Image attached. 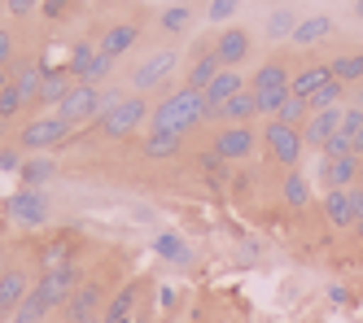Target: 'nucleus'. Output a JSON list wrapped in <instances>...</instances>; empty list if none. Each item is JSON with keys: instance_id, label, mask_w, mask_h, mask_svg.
<instances>
[{"instance_id": "nucleus-48", "label": "nucleus", "mask_w": 363, "mask_h": 323, "mask_svg": "<svg viewBox=\"0 0 363 323\" xmlns=\"http://www.w3.org/2000/svg\"><path fill=\"white\" fill-rule=\"evenodd\" d=\"M354 18H359V22H363V0H354Z\"/></svg>"}, {"instance_id": "nucleus-8", "label": "nucleus", "mask_w": 363, "mask_h": 323, "mask_svg": "<svg viewBox=\"0 0 363 323\" xmlns=\"http://www.w3.org/2000/svg\"><path fill=\"white\" fill-rule=\"evenodd\" d=\"M315 183L324 188V193H342V188H359V183H363V157H359V153H346V157H320Z\"/></svg>"}, {"instance_id": "nucleus-41", "label": "nucleus", "mask_w": 363, "mask_h": 323, "mask_svg": "<svg viewBox=\"0 0 363 323\" xmlns=\"http://www.w3.org/2000/svg\"><path fill=\"white\" fill-rule=\"evenodd\" d=\"M13 57H18V35L9 26H0V66H9Z\"/></svg>"}, {"instance_id": "nucleus-16", "label": "nucleus", "mask_w": 363, "mask_h": 323, "mask_svg": "<svg viewBox=\"0 0 363 323\" xmlns=\"http://www.w3.org/2000/svg\"><path fill=\"white\" fill-rule=\"evenodd\" d=\"M333 35H337V18L333 13H302L298 26H294V35H289V44L294 48H320Z\"/></svg>"}, {"instance_id": "nucleus-20", "label": "nucleus", "mask_w": 363, "mask_h": 323, "mask_svg": "<svg viewBox=\"0 0 363 323\" xmlns=\"http://www.w3.org/2000/svg\"><path fill=\"white\" fill-rule=\"evenodd\" d=\"M215 118H223V127H250V123L258 118V96H254L250 88H241L237 96H228V101L219 105Z\"/></svg>"}, {"instance_id": "nucleus-42", "label": "nucleus", "mask_w": 363, "mask_h": 323, "mask_svg": "<svg viewBox=\"0 0 363 323\" xmlns=\"http://www.w3.org/2000/svg\"><path fill=\"white\" fill-rule=\"evenodd\" d=\"M22 162H27V157H22V149L18 144H5V149H0V171H22Z\"/></svg>"}, {"instance_id": "nucleus-6", "label": "nucleus", "mask_w": 363, "mask_h": 323, "mask_svg": "<svg viewBox=\"0 0 363 323\" xmlns=\"http://www.w3.org/2000/svg\"><path fill=\"white\" fill-rule=\"evenodd\" d=\"M70 131H74V127H70L62 114H40V118H27V123L18 127L13 144H18L22 153H40V149H57V144H66Z\"/></svg>"}, {"instance_id": "nucleus-25", "label": "nucleus", "mask_w": 363, "mask_h": 323, "mask_svg": "<svg viewBox=\"0 0 363 323\" xmlns=\"http://www.w3.org/2000/svg\"><path fill=\"white\" fill-rule=\"evenodd\" d=\"M298 9H289V5H276L267 18H263V40L267 44H280V40H289L294 35V26H298Z\"/></svg>"}, {"instance_id": "nucleus-14", "label": "nucleus", "mask_w": 363, "mask_h": 323, "mask_svg": "<svg viewBox=\"0 0 363 323\" xmlns=\"http://www.w3.org/2000/svg\"><path fill=\"white\" fill-rule=\"evenodd\" d=\"M96 110H101V88H88V84H74V92L57 105L53 114H62L70 127H84V123H96Z\"/></svg>"}, {"instance_id": "nucleus-2", "label": "nucleus", "mask_w": 363, "mask_h": 323, "mask_svg": "<svg viewBox=\"0 0 363 323\" xmlns=\"http://www.w3.org/2000/svg\"><path fill=\"white\" fill-rule=\"evenodd\" d=\"M250 92L258 96V118H276V110L294 96V66L280 57H267L250 74Z\"/></svg>"}, {"instance_id": "nucleus-1", "label": "nucleus", "mask_w": 363, "mask_h": 323, "mask_svg": "<svg viewBox=\"0 0 363 323\" xmlns=\"http://www.w3.org/2000/svg\"><path fill=\"white\" fill-rule=\"evenodd\" d=\"M211 118H215V105L206 101V92H197V88H184V84H179L175 92L158 96L149 127H158V131H175V136H189L193 127L211 123Z\"/></svg>"}, {"instance_id": "nucleus-13", "label": "nucleus", "mask_w": 363, "mask_h": 323, "mask_svg": "<svg viewBox=\"0 0 363 323\" xmlns=\"http://www.w3.org/2000/svg\"><path fill=\"white\" fill-rule=\"evenodd\" d=\"M258 144H263V136H258L254 123H250V127H223L211 149H215L223 162H250V157L258 153Z\"/></svg>"}, {"instance_id": "nucleus-15", "label": "nucleus", "mask_w": 363, "mask_h": 323, "mask_svg": "<svg viewBox=\"0 0 363 323\" xmlns=\"http://www.w3.org/2000/svg\"><path fill=\"white\" fill-rule=\"evenodd\" d=\"M145 288H149V280H127L110 298V306L101 310V323H132L136 310L145 306Z\"/></svg>"}, {"instance_id": "nucleus-36", "label": "nucleus", "mask_w": 363, "mask_h": 323, "mask_svg": "<svg viewBox=\"0 0 363 323\" xmlns=\"http://www.w3.org/2000/svg\"><path fill=\"white\" fill-rule=\"evenodd\" d=\"M337 105H346V84L333 79V84H324L315 96H311V114H315V110H337Z\"/></svg>"}, {"instance_id": "nucleus-46", "label": "nucleus", "mask_w": 363, "mask_h": 323, "mask_svg": "<svg viewBox=\"0 0 363 323\" xmlns=\"http://www.w3.org/2000/svg\"><path fill=\"white\" fill-rule=\"evenodd\" d=\"M350 149H354V153L363 157V127H359V131H354V136H350Z\"/></svg>"}, {"instance_id": "nucleus-50", "label": "nucleus", "mask_w": 363, "mask_h": 323, "mask_svg": "<svg viewBox=\"0 0 363 323\" xmlns=\"http://www.w3.org/2000/svg\"><path fill=\"white\" fill-rule=\"evenodd\" d=\"M354 232H359V236H363V223H359V227H354Z\"/></svg>"}, {"instance_id": "nucleus-40", "label": "nucleus", "mask_w": 363, "mask_h": 323, "mask_svg": "<svg viewBox=\"0 0 363 323\" xmlns=\"http://www.w3.org/2000/svg\"><path fill=\"white\" fill-rule=\"evenodd\" d=\"M40 5H44V0H5V13L9 18H31V13H40Z\"/></svg>"}, {"instance_id": "nucleus-37", "label": "nucleus", "mask_w": 363, "mask_h": 323, "mask_svg": "<svg viewBox=\"0 0 363 323\" xmlns=\"http://www.w3.org/2000/svg\"><path fill=\"white\" fill-rule=\"evenodd\" d=\"M22 110H31V101H27V96H22V92L9 84L5 92H0V118L13 123V118H22Z\"/></svg>"}, {"instance_id": "nucleus-9", "label": "nucleus", "mask_w": 363, "mask_h": 323, "mask_svg": "<svg viewBox=\"0 0 363 323\" xmlns=\"http://www.w3.org/2000/svg\"><path fill=\"white\" fill-rule=\"evenodd\" d=\"M101 302H106V280H101V276L84 280L79 288L70 293V302L62 306L66 323H101Z\"/></svg>"}, {"instance_id": "nucleus-26", "label": "nucleus", "mask_w": 363, "mask_h": 323, "mask_svg": "<svg viewBox=\"0 0 363 323\" xmlns=\"http://www.w3.org/2000/svg\"><path fill=\"white\" fill-rule=\"evenodd\" d=\"M333 79L337 84H346V88H359L363 84V48H350V52H337V57L328 62Z\"/></svg>"}, {"instance_id": "nucleus-33", "label": "nucleus", "mask_w": 363, "mask_h": 323, "mask_svg": "<svg viewBox=\"0 0 363 323\" xmlns=\"http://www.w3.org/2000/svg\"><path fill=\"white\" fill-rule=\"evenodd\" d=\"M44 319H48V302L40 298V293H35V288H31V293H27V298H22V302H18V310L9 314V323H44Z\"/></svg>"}, {"instance_id": "nucleus-49", "label": "nucleus", "mask_w": 363, "mask_h": 323, "mask_svg": "<svg viewBox=\"0 0 363 323\" xmlns=\"http://www.w3.org/2000/svg\"><path fill=\"white\" fill-rule=\"evenodd\" d=\"M5 127H9V123H5V118H0V136H5Z\"/></svg>"}, {"instance_id": "nucleus-11", "label": "nucleus", "mask_w": 363, "mask_h": 323, "mask_svg": "<svg viewBox=\"0 0 363 323\" xmlns=\"http://www.w3.org/2000/svg\"><path fill=\"white\" fill-rule=\"evenodd\" d=\"M140 35H145V18H123V22H114V26H106V31H101L96 48L106 52V57L123 62L127 52H132V48L140 44Z\"/></svg>"}, {"instance_id": "nucleus-23", "label": "nucleus", "mask_w": 363, "mask_h": 323, "mask_svg": "<svg viewBox=\"0 0 363 323\" xmlns=\"http://www.w3.org/2000/svg\"><path fill=\"white\" fill-rule=\"evenodd\" d=\"M241 88H250V79L241 74V66H223V70L215 74V84H211V88H206V101H211V105H215V110H219V105H223L228 96H237Z\"/></svg>"}, {"instance_id": "nucleus-7", "label": "nucleus", "mask_w": 363, "mask_h": 323, "mask_svg": "<svg viewBox=\"0 0 363 323\" xmlns=\"http://www.w3.org/2000/svg\"><path fill=\"white\" fill-rule=\"evenodd\" d=\"M5 219L22 232H35L48 223V197H44V188H18V193L5 201Z\"/></svg>"}, {"instance_id": "nucleus-38", "label": "nucleus", "mask_w": 363, "mask_h": 323, "mask_svg": "<svg viewBox=\"0 0 363 323\" xmlns=\"http://www.w3.org/2000/svg\"><path fill=\"white\" fill-rule=\"evenodd\" d=\"M74 9H79L74 0H44V5H40L44 22H70V18H74Z\"/></svg>"}, {"instance_id": "nucleus-45", "label": "nucleus", "mask_w": 363, "mask_h": 323, "mask_svg": "<svg viewBox=\"0 0 363 323\" xmlns=\"http://www.w3.org/2000/svg\"><path fill=\"white\" fill-rule=\"evenodd\" d=\"M132 323H153V310H149V302H145V306L136 310V319H132Z\"/></svg>"}, {"instance_id": "nucleus-19", "label": "nucleus", "mask_w": 363, "mask_h": 323, "mask_svg": "<svg viewBox=\"0 0 363 323\" xmlns=\"http://www.w3.org/2000/svg\"><path fill=\"white\" fill-rule=\"evenodd\" d=\"M74 84H79V79H74L66 66L44 70V79H40V101H35V105H44V110H57V105L74 92Z\"/></svg>"}, {"instance_id": "nucleus-3", "label": "nucleus", "mask_w": 363, "mask_h": 323, "mask_svg": "<svg viewBox=\"0 0 363 323\" xmlns=\"http://www.w3.org/2000/svg\"><path fill=\"white\" fill-rule=\"evenodd\" d=\"M179 62H184V52H179L175 44L171 48H158V52H149V57L127 74V84H132V92H158V96H167L171 92V74L179 70Z\"/></svg>"}, {"instance_id": "nucleus-10", "label": "nucleus", "mask_w": 363, "mask_h": 323, "mask_svg": "<svg viewBox=\"0 0 363 323\" xmlns=\"http://www.w3.org/2000/svg\"><path fill=\"white\" fill-rule=\"evenodd\" d=\"M79 284H84V280H79V266H74V262H62V266H53V271H44V276H40L35 293L48 302V310H57V306L70 302V293L79 288Z\"/></svg>"}, {"instance_id": "nucleus-39", "label": "nucleus", "mask_w": 363, "mask_h": 323, "mask_svg": "<svg viewBox=\"0 0 363 323\" xmlns=\"http://www.w3.org/2000/svg\"><path fill=\"white\" fill-rule=\"evenodd\" d=\"M92 57H96V40H79V44H74V52H70V62H66V70H70V74H79Z\"/></svg>"}, {"instance_id": "nucleus-17", "label": "nucleus", "mask_w": 363, "mask_h": 323, "mask_svg": "<svg viewBox=\"0 0 363 323\" xmlns=\"http://www.w3.org/2000/svg\"><path fill=\"white\" fill-rule=\"evenodd\" d=\"M35 284H31V276H27V266H5L0 271V323H9V314L18 310V302L27 298Z\"/></svg>"}, {"instance_id": "nucleus-5", "label": "nucleus", "mask_w": 363, "mask_h": 323, "mask_svg": "<svg viewBox=\"0 0 363 323\" xmlns=\"http://www.w3.org/2000/svg\"><path fill=\"white\" fill-rule=\"evenodd\" d=\"M263 149H267V157L276 162L280 171H298V162L306 157L302 127H289V123H280V118H267L263 123Z\"/></svg>"}, {"instance_id": "nucleus-30", "label": "nucleus", "mask_w": 363, "mask_h": 323, "mask_svg": "<svg viewBox=\"0 0 363 323\" xmlns=\"http://www.w3.org/2000/svg\"><path fill=\"white\" fill-rule=\"evenodd\" d=\"M153 249H158V258H167V262H175V266H189V262H193V249L184 245V236H175V232H158Z\"/></svg>"}, {"instance_id": "nucleus-34", "label": "nucleus", "mask_w": 363, "mask_h": 323, "mask_svg": "<svg viewBox=\"0 0 363 323\" xmlns=\"http://www.w3.org/2000/svg\"><path fill=\"white\" fill-rule=\"evenodd\" d=\"M241 9H245V0H206V22H215V26H232Z\"/></svg>"}, {"instance_id": "nucleus-21", "label": "nucleus", "mask_w": 363, "mask_h": 323, "mask_svg": "<svg viewBox=\"0 0 363 323\" xmlns=\"http://www.w3.org/2000/svg\"><path fill=\"white\" fill-rule=\"evenodd\" d=\"M320 210H324V223L328 227H337V232H346V227H354V197H350V188H342V193H324L320 197Z\"/></svg>"}, {"instance_id": "nucleus-35", "label": "nucleus", "mask_w": 363, "mask_h": 323, "mask_svg": "<svg viewBox=\"0 0 363 323\" xmlns=\"http://www.w3.org/2000/svg\"><path fill=\"white\" fill-rule=\"evenodd\" d=\"M276 118L289 123V127H306V118H311V101H306V96H289V101L276 110Z\"/></svg>"}, {"instance_id": "nucleus-43", "label": "nucleus", "mask_w": 363, "mask_h": 323, "mask_svg": "<svg viewBox=\"0 0 363 323\" xmlns=\"http://www.w3.org/2000/svg\"><path fill=\"white\" fill-rule=\"evenodd\" d=\"M346 153H354V149H350V136H342V131L320 149V157H346Z\"/></svg>"}, {"instance_id": "nucleus-27", "label": "nucleus", "mask_w": 363, "mask_h": 323, "mask_svg": "<svg viewBox=\"0 0 363 323\" xmlns=\"http://www.w3.org/2000/svg\"><path fill=\"white\" fill-rule=\"evenodd\" d=\"M280 201L289 205V210H306L311 205V179L302 171H284V179H280Z\"/></svg>"}, {"instance_id": "nucleus-4", "label": "nucleus", "mask_w": 363, "mask_h": 323, "mask_svg": "<svg viewBox=\"0 0 363 323\" xmlns=\"http://www.w3.org/2000/svg\"><path fill=\"white\" fill-rule=\"evenodd\" d=\"M149 118H153V105H149V96H140V92H127V96L114 105V110H110L106 118H96L92 127H96L106 140H127V136H132L136 127H145Z\"/></svg>"}, {"instance_id": "nucleus-44", "label": "nucleus", "mask_w": 363, "mask_h": 323, "mask_svg": "<svg viewBox=\"0 0 363 323\" xmlns=\"http://www.w3.org/2000/svg\"><path fill=\"white\" fill-rule=\"evenodd\" d=\"M197 166H201V171H219V166H223V157H219L215 149H201V157H197Z\"/></svg>"}, {"instance_id": "nucleus-51", "label": "nucleus", "mask_w": 363, "mask_h": 323, "mask_svg": "<svg viewBox=\"0 0 363 323\" xmlns=\"http://www.w3.org/2000/svg\"><path fill=\"white\" fill-rule=\"evenodd\" d=\"M0 5H5V0H0Z\"/></svg>"}, {"instance_id": "nucleus-18", "label": "nucleus", "mask_w": 363, "mask_h": 323, "mask_svg": "<svg viewBox=\"0 0 363 323\" xmlns=\"http://www.w3.org/2000/svg\"><path fill=\"white\" fill-rule=\"evenodd\" d=\"M342 114H346V105H337V110H315L306 118V127H302V140H306V149H324L337 131H342Z\"/></svg>"}, {"instance_id": "nucleus-24", "label": "nucleus", "mask_w": 363, "mask_h": 323, "mask_svg": "<svg viewBox=\"0 0 363 323\" xmlns=\"http://www.w3.org/2000/svg\"><path fill=\"white\" fill-rule=\"evenodd\" d=\"M179 149H184V136H175V131H158V127H149V136H145V144H140V153H145L149 162H167V157H175Z\"/></svg>"}, {"instance_id": "nucleus-32", "label": "nucleus", "mask_w": 363, "mask_h": 323, "mask_svg": "<svg viewBox=\"0 0 363 323\" xmlns=\"http://www.w3.org/2000/svg\"><path fill=\"white\" fill-rule=\"evenodd\" d=\"M110 74H114V57H106V52L96 48V57H92L79 74H74V79H79V84H88V88H101V84H110Z\"/></svg>"}, {"instance_id": "nucleus-22", "label": "nucleus", "mask_w": 363, "mask_h": 323, "mask_svg": "<svg viewBox=\"0 0 363 323\" xmlns=\"http://www.w3.org/2000/svg\"><path fill=\"white\" fill-rule=\"evenodd\" d=\"M324 84H333V70H328V62H306V66H298L294 70V96H315Z\"/></svg>"}, {"instance_id": "nucleus-31", "label": "nucleus", "mask_w": 363, "mask_h": 323, "mask_svg": "<svg viewBox=\"0 0 363 323\" xmlns=\"http://www.w3.org/2000/svg\"><path fill=\"white\" fill-rule=\"evenodd\" d=\"M189 26H193V5H167L158 13V31L162 35H184Z\"/></svg>"}, {"instance_id": "nucleus-12", "label": "nucleus", "mask_w": 363, "mask_h": 323, "mask_svg": "<svg viewBox=\"0 0 363 323\" xmlns=\"http://www.w3.org/2000/svg\"><path fill=\"white\" fill-rule=\"evenodd\" d=\"M215 57L223 66H245L254 57V31H250V26H241V22L223 26V31L215 35Z\"/></svg>"}, {"instance_id": "nucleus-29", "label": "nucleus", "mask_w": 363, "mask_h": 323, "mask_svg": "<svg viewBox=\"0 0 363 323\" xmlns=\"http://www.w3.org/2000/svg\"><path fill=\"white\" fill-rule=\"evenodd\" d=\"M223 70V62L215 57V52H206V57H197V62H189V70H184V88H197V92H206L215 84V74Z\"/></svg>"}, {"instance_id": "nucleus-47", "label": "nucleus", "mask_w": 363, "mask_h": 323, "mask_svg": "<svg viewBox=\"0 0 363 323\" xmlns=\"http://www.w3.org/2000/svg\"><path fill=\"white\" fill-rule=\"evenodd\" d=\"M9 84H13V79H9V66H0V92H5Z\"/></svg>"}, {"instance_id": "nucleus-28", "label": "nucleus", "mask_w": 363, "mask_h": 323, "mask_svg": "<svg viewBox=\"0 0 363 323\" xmlns=\"http://www.w3.org/2000/svg\"><path fill=\"white\" fill-rule=\"evenodd\" d=\"M18 179H22V188H44L48 179H57V162H53V157H40V153H31L27 162H22Z\"/></svg>"}]
</instances>
